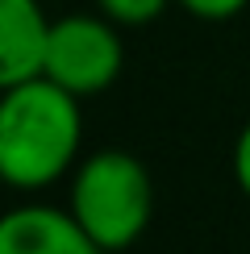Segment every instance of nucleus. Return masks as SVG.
<instances>
[{
	"label": "nucleus",
	"instance_id": "nucleus-3",
	"mask_svg": "<svg viewBox=\"0 0 250 254\" xmlns=\"http://www.w3.org/2000/svg\"><path fill=\"white\" fill-rule=\"evenodd\" d=\"M121 67H125L121 25H113L104 13H67L50 21L46 59H42V75L50 83L88 100L109 92Z\"/></svg>",
	"mask_w": 250,
	"mask_h": 254
},
{
	"label": "nucleus",
	"instance_id": "nucleus-6",
	"mask_svg": "<svg viewBox=\"0 0 250 254\" xmlns=\"http://www.w3.org/2000/svg\"><path fill=\"white\" fill-rule=\"evenodd\" d=\"M175 0H96V13H104L121 29H146L154 25Z\"/></svg>",
	"mask_w": 250,
	"mask_h": 254
},
{
	"label": "nucleus",
	"instance_id": "nucleus-1",
	"mask_svg": "<svg viewBox=\"0 0 250 254\" xmlns=\"http://www.w3.org/2000/svg\"><path fill=\"white\" fill-rule=\"evenodd\" d=\"M83 146L79 96L34 75L0 100V175L13 192H42L75 171Z\"/></svg>",
	"mask_w": 250,
	"mask_h": 254
},
{
	"label": "nucleus",
	"instance_id": "nucleus-8",
	"mask_svg": "<svg viewBox=\"0 0 250 254\" xmlns=\"http://www.w3.org/2000/svg\"><path fill=\"white\" fill-rule=\"evenodd\" d=\"M229 171H234V184L242 188V196L250 200V121L238 129L234 137V154H229Z\"/></svg>",
	"mask_w": 250,
	"mask_h": 254
},
{
	"label": "nucleus",
	"instance_id": "nucleus-5",
	"mask_svg": "<svg viewBox=\"0 0 250 254\" xmlns=\"http://www.w3.org/2000/svg\"><path fill=\"white\" fill-rule=\"evenodd\" d=\"M50 21L38 0H0V83L13 88L42 75Z\"/></svg>",
	"mask_w": 250,
	"mask_h": 254
},
{
	"label": "nucleus",
	"instance_id": "nucleus-4",
	"mask_svg": "<svg viewBox=\"0 0 250 254\" xmlns=\"http://www.w3.org/2000/svg\"><path fill=\"white\" fill-rule=\"evenodd\" d=\"M0 254H104L88 229L75 221L71 208L59 204H29L8 208L0 221Z\"/></svg>",
	"mask_w": 250,
	"mask_h": 254
},
{
	"label": "nucleus",
	"instance_id": "nucleus-2",
	"mask_svg": "<svg viewBox=\"0 0 250 254\" xmlns=\"http://www.w3.org/2000/svg\"><path fill=\"white\" fill-rule=\"evenodd\" d=\"M67 208L88 229L104 254L133 246L154 217V184L138 154L121 146H104L79 158L71 171Z\"/></svg>",
	"mask_w": 250,
	"mask_h": 254
},
{
	"label": "nucleus",
	"instance_id": "nucleus-7",
	"mask_svg": "<svg viewBox=\"0 0 250 254\" xmlns=\"http://www.w3.org/2000/svg\"><path fill=\"white\" fill-rule=\"evenodd\" d=\"M175 4L196 21H229V17L242 13L250 0H175Z\"/></svg>",
	"mask_w": 250,
	"mask_h": 254
}]
</instances>
